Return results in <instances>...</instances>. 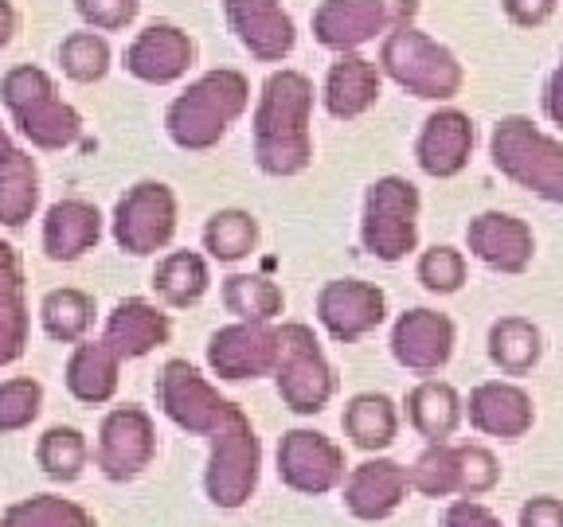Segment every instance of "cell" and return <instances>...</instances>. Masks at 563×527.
I'll return each instance as SVG.
<instances>
[{"mask_svg": "<svg viewBox=\"0 0 563 527\" xmlns=\"http://www.w3.org/2000/svg\"><path fill=\"white\" fill-rule=\"evenodd\" d=\"M196 63V44L185 27L176 24H150L141 27L130 40L122 55V67L130 70L137 82H150V87H168V82H180L192 70Z\"/></svg>", "mask_w": 563, "mask_h": 527, "instance_id": "obj_17", "label": "cell"}, {"mask_svg": "<svg viewBox=\"0 0 563 527\" xmlns=\"http://www.w3.org/2000/svg\"><path fill=\"white\" fill-rule=\"evenodd\" d=\"M110 44L102 32H70L59 44V67L70 82H102L110 70Z\"/></svg>", "mask_w": 563, "mask_h": 527, "instance_id": "obj_38", "label": "cell"}, {"mask_svg": "<svg viewBox=\"0 0 563 527\" xmlns=\"http://www.w3.org/2000/svg\"><path fill=\"white\" fill-rule=\"evenodd\" d=\"M474 117L446 105L422 122L419 137H415V160L434 180H454L466 172L470 157H474Z\"/></svg>", "mask_w": 563, "mask_h": 527, "instance_id": "obj_21", "label": "cell"}, {"mask_svg": "<svg viewBox=\"0 0 563 527\" xmlns=\"http://www.w3.org/2000/svg\"><path fill=\"white\" fill-rule=\"evenodd\" d=\"M411 489L431 496V501H446V496H462V453H457L454 441H431L415 457Z\"/></svg>", "mask_w": 563, "mask_h": 527, "instance_id": "obj_36", "label": "cell"}, {"mask_svg": "<svg viewBox=\"0 0 563 527\" xmlns=\"http://www.w3.org/2000/svg\"><path fill=\"white\" fill-rule=\"evenodd\" d=\"M470 255L497 273H525L537 258V235L520 215L509 211H482L466 227Z\"/></svg>", "mask_w": 563, "mask_h": 527, "instance_id": "obj_19", "label": "cell"}, {"mask_svg": "<svg viewBox=\"0 0 563 527\" xmlns=\"http://www.w3.org/2000/svg\"><path fill=\"white\" fill-rule=\"evenodd\" d=\"M258 246V220L243 208H220L211 211L203 223V250L216 262L231 266L243 262L251 250Z\"/></svg>", "mask_w": 563, "mask_h": 527, "instance_id": "obj_32", "label": "cell"}, {"mask_svg": "<svg viewBox=\"0 0 563 527\" xmlns=\"http://www.w3.org/2000/svg\"><path fill=\"white\" fill-rule=\"evenodd\" d=\"M485 351H489V363L501 375L520 379L537 368L540 356H544V336H540V328L528 316H501V321L489 325Z\"/></svg>", "mask_w": 563, "mask_h": 527, "instance_id": "obj_29", "label": "cell"}, {"mask_svg": "<svg viewBox=\"0 0 563 527\" xmlns=\"http://www.w3.org/2000/svg\"><path fill=\"white\" fill-rule=\"evenodd\" d=\"M27 348V301L0 298V368H9Z\"/></svg>", "mask_w": 563, "mask_h": 527, "instance_id": "obj_41", "label": "cell"}, {"mask_svg": "<svg viewBox=\"0 0 563 527\" xmlns=\"http://www.w3.org/2000/svg\"><path fill=\"white\" fill-rule=\"evenodd\" d=\"M274 386L286 411L321 414L336 395V371L329 363L325 348L313 336V328L301 321H286L278 328V368Z\"/></svg>", "mask_w": 563, "mask_h": 527, "instance_id": "obj_7", "label": "cell"}, {"mask_svg": "<svg viewBox=\"0 0 563 527\" xmlns=\"http://www.w3.org/2000/svg\"><path fill=\"white\" fill-rule=\"evenodd\" d=\"M122 356L106 340H79L70 348L67 368H63V383H67L70 399L82 406H106L118 395L122 383Z\"/></svg>", "mask_w": 563, "mask_h": 527, "instance_id": "obj_25", "label": "cell"}, {"mask_svg": "<svg viewBox=\"0 0 563 527\" xmlns=\"http://www.w3.org/2000/svg\"><path fill=\"white\" fill-rule=\"evenodd\" d=\"M391 356H396L399 368H407L411 375H439L442 368L454 356L457 328L446 313L439 309H407L396 316L391 325Z\"/></svg>", "mask_w": 563, "mask_h": 527, "instance_id": "obj_16", "label": "cell"}, {"mask_svg": "<svg viewBox=\"0 0 563 527\" xmlns=\"http://www.w3.org/2000/svg\"><path fill=\"white\" fill-rule=\"evenodd\" d=\"M208 285H211V266L196 250H168L157 262V270H153V293L168 309H192L208 293Z\"/></svg>", "mask_w": 563, "mask_h": 527, "instance_id": "obj_30", "label": "cell"}, {"mask_svg": "<svg viewBox=\"0 0 563 527\" xmlns=\"http://www.w3.org/2000/svg\"><path fill=\"white\" fill-rule=\"evenodd\" d=\"M422 195L407 176H379L364 192L361 246L376 262H404L419 246Z\"/></svg>", "mask_w": 563, "mask_h": 527, "instance_id": "obj_6", "label": "cell"}, {"mask_svg": "<svg viewBox=\"0 0 563 527\" xmlns=\"http://www.w3.org/2000/svg\"><path fill=\"white\" fill-rule=\"evenodd\" d=\"M102 340L122 356V360H141L150 351L165 348L173 340V321L165 309H157L145 298H125L106 316Z\"/></svg>", "mask_w": 563, "mask_h": 527, "instance_id": "obj_24", "label": "cell"}, {"mask_svg": "<svg viewBox=\"0 0 563 527\" xmlns=\"http://www.w3.org/2000/svg\"><path fill=\"white\" fill-rule=\"evenodd\" d=\"M75 9L95 32H122L137 20L141 0H75Z\"/></svg>", "mask_w": 563, "mask_h": 527, "instance_id": "obj_43", "label": "cell"}, {"mask_svg": "<svg viewBox=\"0 0 563 527\" xmlns=\"http://www.w3.org/2000/svg\"><path fill=\"white\" fill-rule=\"evenodd\" d=\"M379 90H384V70H379V63L361 52H341L325 75L321 102H325L329 117H336V122H356V117H364L368 110H376Z\"/></svg>", "mask_w": 563, "mask_h": 527, "instance_id": "obj_23", "label": "cell"}, {"mask_svg": "<svg viewBox=\"0 0 563 527\" xmlns=\"http://www.w3.org/2000/svg\"><path fill=\"white\" fill-rule=\"evenodd\" d=\"M344 438L364 453H384L399 438V406L384 391H361L352 395L341 414Z\"/></svg>", "mask_w": 563, "mask_h": 527, "instance_id": "obj_28", "label": "cell"}, {"mask_svg": "<svg viewBox=\"0 0 563 527\" xmlns=\"http://www.w3.org/2000/svg\"><path fill=\"white\" fill-rule=\"evenodd\" d=\"M20 157V149H16V141L9 137V130H4V125H0V168L4 165H12V160Z\"/></svg>", "mask_w": 563, "mask_h": 527, "instance_id": "obj_50", "label": "cell"}, {"mask_svg": "<svg viewBox=\"0 0 563 527\" xmlns=\"http://www.w3.org/2000/svg\"><path fill=\"white\" fill-rule=\"evenodd\" d=\"M40 208V168L27 153L0 168V227L20 231Z\"/></svg>", "mask_w": 563, "mask_h": 527, "instance_id": "obj_34", "label": "cell"}, {"mask_svg": "<svg viewBox=\"0 0 563 527\" xmlns=\"http://www.w3.org/2000/svg\"><path fill=\"white\" fill-rule=\"evenodd\" d=\"M442 527H505L501 516L493 508H485L474 496H462V501H450L442 512Z\"/></svg>", "mask_w": 563, "mask_h": 527, "instance_id": "obj_44", "label": "cell"}, {"mask_svg": "<svg viewBox=\"0 0 563 527\" xmlns=\"http://www.w3.org/2000/svg\"><path fill=\"white\" fill-rule=\"evenodd\" d=\"M208 469H203V492L208 501L223 512L243 508L258 489V473H263V441H258L255 426L239 411L235 418L208 438Z\"/></svg>", "mask_w": 563, "mask_h": 527, "instance_id": "obj_8", "label": "cell"}, {"mask_svg": "<svg viewBox=\"0 0 563 527\" xmlns=\"http://www.w3.org/2000/svg\"><path fill=\"white\" fill-rule=\"evenodd\" d=\"M317 321L336 344H356L387 321V293L364 278H333L317 293Z\"/></svg>", "mask_w": 563, "mask_h": 527, "instance_id": "obj_15", "label": "cell"}, {"mask_svg": "<svg viewBox=\"0 0 563 527\" xmlns=\"http://www.w3.org/2000/svg\"><path fill=\"white\" fill-rule=\"evenodd\" d=\"M466 418L477 434L485 438H501V441H520L532 422H537V406L520 383L509 379H485L470 391L466 399Z\"/></svg>", "mask_w": 563, "mask_h": 527, "instance_id": "obj_22", "label": "cell"}, {"mask_svg": "<svg viewBox=\"0 0 563 527\" xmlns=\"http://www.w3.org/2000/svg\"><path fill=\"white\" fill-rule=\"evenodd\" d=\"M157 406L173 426H180L185 434L196 438H211L216 430H223L243 406L223 399L208 379L200 375V368L188 360H168L157 375Z\"/></svg>", "mask_w": 563, "mask_h": 527, "instance_id": "obj_9", "label": "cell"}, {"mask_svg": "<svg viewBox=\"0 0 563 527\" xmlns=\"http://www.w3.org/2000/svg\"><path fill=\"white\" fill-rule=\"evenodd\" d=\"M544 114L548 122L563 130V52H560V67L552 70V79L544 87Z\"/></svg>", "mask_w": 563, "mask_h": 527, "instance_id": "obj_48", "label": "cell"}, {"mask_svg": "<svg viewBox=\"0 0 563 527\" xmlns=\"http://www.w3.org/2000/svg\"><path fill=\"white\" fill-rule=\"evenodd\" d=\"M110 231L118 250L130 258H150L165 250L176 235V192L161 180H137L118 200Z\"/></svg>", "mask_w": 563, "mask_h": 527, "instance_id": "obj_11", "label": "cell"}, {"mask_svg": "<svg viewBox=\"0 0 563 527\" xmlns=\"http://www.w3.org/2000/svg\"><path fill=\"white\" fill-rule=\"evenodd\" d=\"M278 476L286 489L301 496H325L341 489L349 466H344V449L321 430H286L278 441Z\"/></svg>", "mask_w": 563, "mask_h": 527, "instance_id": "obj_13", "label": "cell"}, {"mask_svg": "<svg viewBox=\"0 0 563 527\" xmlns=\"http://www.w3.org/2000/svg\"><path fill=\"white\" fill-rule=\"evenodd\" d=\"M208 368L223 383H246V379L274 375L278 368V328L263 321H235L211 333L208 340Z\"/></svg>", "mask_w": 563, "mask_h": 527, "instance_id": "obj_14", "label": "cell"}, {"mask_svg": "<svg viewBox=\"0 0 563 527\" xmlns=\"http://www.w3.org/2000/svg\"><path fill=\"white\" fill-rule=\"evenodd\" d=\"M102 238V211L87 200H59L44 215V255L52 262H79Z\"/></svg>", "mask_w": 563, "mask_h": 527, "instance_id": "obj_26", "label": "cell"}, {"mask_svg": "<svg viewBox=\"0 0 563 527\" xmlns=\"http://www.w3.org/2000/svg\"><path fill=\"white\" fill-rule=\"evenodd\" d=\"M404 411L407 426L431 446V441H450L457 434V426L466 418V399L442 379H422L407 391Z\"/></svg>", "mask_w": 563, "mask_h": 527, "instance_id": "obj_27", "label": "cell"}, {"mask_svg": "<svg viewBox=\"0 0 563 527\" xmlns=\"http://www.w3.org/2000/svg\"><path fill=\"white\" fill-rule=\"evenodd\" d=\"M40 325L59 344L87 340L90 325H95V298L82 290H70V285L44 293V301H40Z\"/></svg>", "mask_w": 563, "mask_h": 527, "instance_id": "obj_33", "label": "cell"}, {"mask_svg": "<svg viewBox=\"0 0 563 527\" xmlns=\"http://www.w3.org/2000/svg\"><path fill=\"white\" fill-rule=\"evenodd\" d=\"M251 105V82L243 70L216 67L188 82L185 94H176L165 110V133L176 149L208 153L231 133V125Z\"/></svg>", "mask_w": 563, "mask_h": 527, "instance_id": "obj_2", "label": "cell"}, {"mask_svg": "<svg viewBox=\"0 0 563 527\" xmlns=\"http://www.w3.org/2000/svg\"><path fill=\"white\" fill-rule=\"evenodd\" d=\"M16 27H20V16L12 9V0H0V52L16 40Z\"/></svg>", "mask_w": 563, "mask_h": 527, "instance_id": "obj_49", "label": "cell"}, {"mask_svg": "<svg viewBox=\"0 0 563 527\" xmlns=\"http://www.w3.org/2000/svg\"><path fill=\"white\" fill-rule=\"evenodd\" d=\"M0 102L9 110L12 125L35 149L59 153L82 137V114L70 102H63L55 79L44 67H32V63L12 67L0 79Z\"/></svg>", "mask_w": 563, "mask_h": 527, "instance_id": "obj_3", "label": "cell"}, {"mask_svg": "<svg viewBox=\"0 0 563 527\" xmlns=\"http://www.w3.org/2000/svg\"><path fill=\"white\" fill-rule=\"evenodd\" d=\"M223 16L243 52L258 63H282L298 44V27L282 0H223Z\"/></svg>", "mask_w": 563, "mask_h": 527, "instance_id": "obj_18", "label": "cell"}, {"mask_svg": "<svg viewBox=\"0 0 563 527\" xmlns=\"http://www.w3.org/2000/svg\"><path fill=\"white\" fill-rule=\"evenodd\" d=\"M344 508L349 516L364 519V524H379V519L396 516L399 504L411 492V473L391 457H368L344 476Z\"/></svg>", "mask_w": 563, "mask_h": 527, "instance_id": "obj_20", "label": "cell"}, {"mask_svg": "<svg viewBox=\"0 0 563 527\" xmlns=\"http://www.w3.org/2000/svg\"><path fill=\"white\" fill-rule=\"evenodd\" d=\"M0 527H98V524L82 504L63 501L55 492H35V496L9 504L4 516H0Z\"/></svg>", "mask_w": 563, "mask_h": 527, "instance_id": "obj_37", "label": "cell"}, {"mask_svg": "<svg viewBox=\"0 0 563 527\" xmlns=\"http://www.w3.org/2000/svg\"><path fill=\"white\" fill-rule=\"evenodd\" d=\"M223 309H228L235 321H263L274 325L286 309V293H282L278 281H271L266 273H231L220 285Z\"/></svg>", "mask_w": 563, "mask_h": 527, "instance_id": "obj_31", "label": "cell"}, {"mask_svg": "<svg viewBox=\"0 0 563 527\" xmlns=\"http://www.w3.org/2000/svg\"><path fill=\"white\" fill-rule=\"evenodd\" d=\"M462 453V496H485L501 481V466L485 446H457Z\"/></svg>", "mask_w": 563, "mask_h": 527, "instance_id": "obj_42", "label": "cell"}, {"mask_svg": "<svg viewBox=\"0 0 563 527\" xmlns=\"http://www.w3.org/2000/svg\"><path fill=\"white\" fill-rule=\"evenodd\" d=\"M419 0H321L313 9V40L329 52H361L376 35L411 24Z\"/></svg>", "mask_w": 563, "mask_h": 527, "instance_id": "obj_10", "label": "cell"}, {"mask_svg": "<svg viewBox=\"0 0 563 527\" xmlns=\"http://www.w3.org/2000/svg\"><path fill=\"white\" fill-rule=\"evenodd\" d=\"M87 461H90V441L75 426H52V430H44V438L35 441V466H40V473H47L59 484L79 481Z\"/></svg>", "mask_w": 563, "mask_h": 527, "instance_id": "obj_35", "label": "cell"}, {"mask_svg": "<svg viewBox=\"0 0 563 527\" xmlns=\"http://www.w3.org/2000/svg\"><path fill=\"white\" fill-rule=\"evenodd\" d=\"M466 255L457 250V246H427L419 255V262H415V278H419V285L427 293H434V298H450V293H457L462 285H466Z\"/></svg>", "mask_w": 563, "mask_h": 527, "instance_id": "obj_39", "label": "cell"}, {"mask_svg": "<svg viewBox=\"0 0 563 527\" xmlns=\"http://www.w3.org/2000/svg\"><path fill=\"white\" fill-rule=\"evenodd\" d=\"M0 298H24V266L16 246L0 238Z\"/></svg>", "mask_w": 563, "mask_h": 527, "instance_id": "obj_47", "label": "cell"}, {"mask_svg": "<svg viewBox=\"0 0 563 527\" xmlns=\"http://www.w3.org/2000/svg\"><path fill=\"white\" fill-rule=\"evenodd\" d=\"M157 457V426H153L145 406H114L98 426L95 466L102 469L106 481H137Z\"/></svg>", "mask_w": 563, "mask_h": 527, "instance_id": "obj_12", "label": "cell"}, {"mask_svg": "<svg viewBox=\"0 0 563 527\" xmlns=\"http://www.w3.org/2000/svg\"><path fill=\"white\" fill-rule=\"evenodd\" d=\"M501 9L517 27H540L555 16L560 0H501Z\"/></svg>", "mask_w": 563, "mask_h": 527, "instance_id": "obj_45", "label": "cell"}, {"mask_svg": "<svg viewBox=\"0 0 563 527\" xmlns=\"http://www.w3.org/2000/svg\"><path fill=\"white\" fill-rule=\"evenodd\" d=\"M489 160L509 184L544 203H563V141L544 133L532 117L509 114L493 125Z\"/></svg>", "mask_w": 563, "mask_h": 527, "instance_id": "obj_4", "label": "cell"}, {"mask_svg": "<svg viewBox=\"0 0 563 527\" xmlns=\"http://www.w3.org/2000/svg\"><path fill=\"white\" fill-rule=\"evenodd\" d=\"M313 82L294 67L274 70L263 82L251 117L255 165L266 176H301L313 165Z\"/></svg>", "mask_w": 563, "mask_h": 527, "instance_id": "obj_1", "label": "cell"}, {"mask_svg": "<svg viewBox=\"0 0 563 527\" xmlns=\"http://www.w3.org/2000/svg\"><path fill=\"white\" fill-rule=\"evenodd\" d=\"M379 70L399 90L422 98V102H450L462 94L466 70L446 44L431 40L415 24H399L379 44Z\"/></svg>", "mask_w": 563, "mask_h": 527, "instance_id": "obj_5", "label": "cell"}, {"mask_svg": "<svg viewBox=\"0 0 563 527\" xmlns=\"http://www.w3.org/2000/svg\"><path fill=\"white\" fill-rule=\"evenodd\" d=\"M520 527H563V501L555 496H532L520 504Z\"/></svg>", "mask_w": 563, "mask_h": 527, "instance_id": "obj_46", "label": "cell"}, {"mask_svg": "<svg viewBox=\"0 0 563 527\" xmlns=\"http://www.w3.org/2000/svg\"><path fill=\"white\" fill-rule=\"evenodd\" d=\"M44 411V386L32 375H16L0 383V434L27 430Z\"/></svg>", "mask_w": 563, "mask_h": 527, "instance_id": "obj_40", "label": "cell"}]
</instances>
